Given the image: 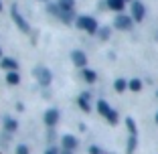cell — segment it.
<instances>
[{
  "label": "cell",
  "mask_w": 158,
  "mask_h": 154,
  "mask_svg": "<svg viewBox=\"0 0 158 154\" xmlns=\"http://www.w3.org/2000/svg\"><path fill=\"white\" fill-rule=\"evenodd\" d=\"M77 28H81V31H87V33H91V35H95L99 31V24H98V20L93 19V16H77Z\"/></svg>",
  "instance_id": "1"
},
{
  "label": "cell",
  "mask_w": 158,
  "mask_h": 154,
  "mask_svg": "<svg viewBox=\"0 0 158 154\" xmlns=\"http://www.w3.org/2000/svg\"><path fill=\"white\" fill-rule=\"evenodd\" d=\"M35 77H37V81L41 85H49L53 81V73L49 69H47V67H35Z\"/></svg>",
  "instance_id": "2"
},
{
  "label": "cell",
  "mask_w": 158,
  "mask_h": 154,
  "mask_svg": "<svg viewBox=\"0 0 158 154\" xmlns=\"http://www.w3.org/2000/svg\"><path fill=\"white\" fill-rule=\"evenodd\" d=\"M114 27H118L120 31H130L134 27V19L128 16V14H118L116 20H114Z\"/></svg>",
  "instance_id": "3"
},
{
  "label": "cell",
  "mask_w": 158,
  "mask_h": 154,
  "mask_svg": "<svg viewBox=\"0 0 158 154\" xmlns=\"http://www.w3.org/2000/svg\"><path fill=\"white\" fill-rule=\"evenodd\" d=\"M144 16H146L144 4H142L140 0H134V2H132V19H134V23H142Z\"/></svg>",
  "instance_id": "4"
},
{
  "label": "cell",
  "mask_w": 158,
  "mask_h": 154,
  "mask_svg": "<svg viewBox=\"0 0 158 154\" xmlns=\"http://www.w3.org/2000/svg\"><path fill=\"white\" fill-rule=\"evenodd\" d=\"M10 12H12V19H14V23L19 24L20 31H23V33H28V31H31V27H28V23L23 19V16H20L19 8H16V6H12V10H10Z\"/></svg>",
  "instance_id": "5"
},
{
  "label": "cell",
  "mask_w": 158,
  "mask_h": 154,
  "mask_svg": "<svg viewBox=\"0 0 158 154\" xmlns=\"http://www.w3.org/2000/svg\"><path fill=\"white\" fill-rule=\"evenodd\" d=\"M71 59H73V63L77 67H81V69H85V65H87V55H85L83 51H73L71 53Z\"/></svg>",
  "instance_id": "6"
},
{
  "label": "cell",
  "mask_w": 158,
  "mask_h": 154,
  "mask_svg": "<svg viewBox=\"0 0 158 154\" xmlns=\"http://www.w3.org/2000/svg\"><path fill=\"white\" fill-rule=\"evenodd\" d=\"M59 122V112H57L55 107H51V110H47V114H45V124L49 128H53Z\"/></svg>",
  "instance_id": "7"
},
{
  "label": "cell",
  "mask_w": 158,
  "mask_h": 154,
  "mask_svg": "<svg viewBox=\"0 0 158 154\" xmlns=\"http://www.w3.org/2000/svg\"><path fill=\"white\" fill-rule=\"evenodd\" d=\"M0 67H2V69H6V71H16V69H19V61L6 57V59L0 61Z\"/></svg>",
  "instance_id": "8"
},
{
  "label": "cell",
  "mask_w": 158,
  "mask_h": 154,
  "mask_svg": "<svg viewBox=\"0 0 158 154\" xmlns=\"http://www.w3.org/2000/svg\"><path fill=\"white\" fill-rule=\"evenodd\" d=\"M63 148L65 150H69V152H73L75 148H77V138L75 136H63Z\"/></svg>",
  "instance_id": "9"
},
{
  "label": "cell",
  "mask_w": 158,
  "mask_h": 154,
  "mask_svg": "<svg viewBox=\"0 0 158 154\" xmlns=\"http://www.w3.org/2000/svg\"><path fill=\"white\" fill-rule=\"evenodd\" d=\"M124 6H126V0H107V8H110V10H116L118 14H122Z\"/></svg>",
  "instance_id": "10"
},
{
  "label": "cell",
  "mask_w": 158,
  "mask_h": 154,
  "mask_svg": "<svg viewBox=\"0 0 158 154\" xmlns=\"http://www.w3.org/2000/svg\"><path fill=\"white\" fill-rule=\"evenodd\" d=\"M89 95H91V94H89V91H85V94H81V95H79V99H77V102H79V107H81L83 112H89V110H91V107H89Z\"/></svg>",
  "instance_id": "11"
},
{
  "label": "cell",
  "mask_w": 158,
  "mask_h": 154,
  "mask_svg": "<svg viewBox=\"0 0 158 154\" xmlns=\"http://www.w3.org/2000/svg\"><path fill=\"white\" fill-rule=\"evenodd\" d=\"M98 112L102 114L103 118H107L110 114H112V107L107 106V102H103V99H99V102H98Z\"/></svg>",
  "instance_id": "12"
},
{
  "label": "cell",
  "mask_w": 158,
  "mask_h": 154,
  "mask_svg": "<svg viewBox=\"0 0 158 154\" xmlns=\"http://www.w3.org/2000/svg\"><path fill=\"white\" fill-rule=\"evenodd\" d=\"M6 81H8L10 85H19V83H20L19 71H8V75H6Z\"/></svg>",
  "instance_id": "13"
},
{
  "label": "cell",
  "mask_w": 158,
  "mask_h": 154,
  "mask_svg": "<svg viewBox=\"0 0 158 154\" xmlns=\"http://www.w3.org/2000/svg\"><path fill=\"white\" fill-rule=\"evenodd\" d=\"M83 79L87 81V83H95V79H98V73L95 71H91V69H83Z\"/></svg>",
  "instance_id": "14"
},
{
  "label": "cell",
  "mask_w": 158,
  "mask_h": 154,
  "mask_svg": "<svg viewBox=\"0 0 158 154\" xmlns=\"http://www.w3.org/2000/svg\"><path fill=\"white\" fill-rule=\"evenodd\" d=\"M57 4L61 6V10H73L75 8V0H59Z\"/></svg>",
  "instance_id": "15"
},
{
  "label": "cell",
  "mask_w": 158,
  "mask_h": 154,
  "mask_svg": "<svg viewBox=\"0 0 158 154\" xmlns=\"http://www.w3.org/2000/svg\"><path fill=\"white\" fill-rule=\"evenodd\" d=\"M61 20H63V23H71V20L75 19V12L73 10H63V12H61V16H59Z\"/></svg>",
  "instance_id": "16"
},
{
  "label": "cell",
  "mask_w": 158,
  "mask_h": 154,
  "mask_svg": "<svg viewBox=\"0 0 158 154\" xmlns=\"http://www.w3.org/2000/svg\"><path fill=\"white\" fill-rule=\"evenodd\" d=\"M114 87H116L118 94H122V91H126V87H128V81H126V79H116Z\"/></svg>",
  "instance_id": "17"
},
{
  "label": "cell",
  "mask_w": 158,
  "mask_h": 154,
  "mask_svg": "<svg viewBox=\"0 0 158 154\" xmlns=\"http://www.w3.org/2000/svg\"><path fill=\"white\" fill-rule=\"evenodd\" d=\"M128 87H130L132 91H140V89H142V81L140 79H132V81H128Z\"/></svg>",
  "instance_id": "18"
},
{
  "label": "cell",
  "mask_w": 158,
  "mask_h": 154,
  "mask_svg": "<svg viewBox=\"0 0 158 154\" xmlns=\"http://www.w3.org/2000/svg\"><path fill=\"white\" fill-rule=\"evenodd\" d=\"M136 150V134H130V140H128V154H134Z\"/></svg>",
  "instance_id": "19"
},
{
  "label": "cell",
  "mask_w": 158,
  "mask_h": 154,
  "mask_svg": "<svg viewBox=\"0 0 158 154\" xmlns=\"http://www.w3.org/2000/svg\"><path fill=\"white\" fill-rule=\"evenodd\" d=\"M98 35H99V39H103V41H106V39H110L112 31H110V27H102V28L98 31Z\"/></svg>",
  "instance_id": "20"
},
{
  "label": "cell",
  "mask_w": 158,
  "mask_h": 154,
  "mask_svg": "<svg viewBox=\"0 0 158 154\" xmlns=\"http://www.w3.org/2000/svg\"><path fill=\"white\" fill-rule=\"evenodd\" d=\"M118 120H120V116H118V112H116V110H112V114L107 116V122H110L112 126H116V124H118Z\"/></svg>",
  "instance_id": "21"
},
{
  "label": "cell",
  "mask_w": 158,
  "mask_h": 154,
  "mask_svg": "<svg viewBox=\"0 0 158 154\" xmlns=\"http://www.w3.org/2000/svg\"><path fill=\"white\" fill-rule=\"evenodd\" d=\"M49 12L55 14V16H61V12H63V10H61L59 4H49Z\"/></svg>",
  "instance_id": "22"
},
{
  "label": "cell",
  "mask_w": 158,
  "mask_h": 154,
  "mask_svg": "<svg viewBox=\"0 0 158 154\" xmlns=\"http://www.w3.org/2000/svg\"><path fill=\"white\" fill-rule=\"evenodd\" d=\"M6 130H10V132L16 130V122H14L12 118H8V120H6Z\"/></svg>",
  "instance_id": "23"
},
{
  "label": "cell",
  "mask_w": 158,
  "mask_h": 154,
  "mask_svg": "<svg viewBox=\"0 0 158 154\" xmlns=\"http://www.w3.org/2000/svg\"><path fill=\"white\" fill-rule=\"evenodd\" d=\"M16 154H28V148L24 144H20L19 148H16Z\"/></svg>",
  "instance_id": "24"
},
{
  "label": "cell",
  "mask_w": 158,
  "mask_h": 154,
  "mask_svg": "<svg viewBox=\"0 0 158 154\" xmlns=\"http://www.w3.org/2000/svg\"><path fill=\"white\" fill-rule=\"evenodd\" d=\"M89 152H91V154H103L102 150L98 148V146H91V148H89Z\"/></svg>",
  "instance_id": "25"
},
{
  "label": "cell",
  "mask_w": 158,
  "mask_h": 154,
  "mask_svg": "<svg viewBox=\"0 0 158 154\" xmlns=\"http://www.w3.org/2000/svg\"><path fill=\"white\" fill-rule=\"evenodd\" d=\"M45 154H59V150H57V148H49Z\"/></svg>",
  "instance_id": "26"
},
{
  "label": "cell",
  "mask_w": 158,
  "mask_h": 154,
  "mask_svg": "<svg viewBox=\"0 0 158 154\" xmlns=\"http://www.w3.org/2000/svg\"><path fill=\"white\" fill-rule=\"evenodd\" d=\"M63 154H71V152H69V150H65V152H63Z\"/></svg>",
  "instance_id": "27"
},
{
  "label": "cell",
  "mask_w": 158,
  "mask_h": 154,
  "mask_svg": "<svg viewBox=\"0 0 158 154\" xmlns=\"http://www.w3.org/2000/svg\"><path fill=\"white\" fill-rule=\"evenodd\" d=\"M156 124H158V114H156Z\"/></svg>",
  "instance_id": "28"
},
{
  "label": "cell",
  "mask_w": 158,
  "mask_h": 154,
  "mask_svg": "<svg viewBox=\"0 0 158 154\" xmlns=\"http://www.w3.org/2000/svg\"><path fill=\"white\" fill-rule=\"evenodd\" d=\"M126 2H134V0H126Z\"/></svg>",
  "instance_id": "29"
},
{
  "label": "cell",
  "mask_w": 158,
  "mask_h": 154,
  "mask_svg": "<svg viewBox=\"0 0 158 154\" xmlns=\"http://www.w3.org/2000/svg\"><path fill=\"white\" fill-rule=\"evenodd\" d=\"M0 10H2V2H0Z\"/></svg>",
  "instance_id": "30"
},
{
  "label": "cell",
  "mask_w": 158,
  "mask_h": 154,
  "mask_svg": "<svg viewBox=\"0 0 158 154\" xmlns=\"http://www.w3.org/2000/svg\"><path fill=\"white\" fill-rule=\"evenodd\" d=\"M41 2H47V0H41Z\"/></svg>",
  "instance_id": "31"
},
{
  "label": "cell",
  "mask_w": 158,
  "mask_h": 154,
  "mask_svg": "<svg viewBox=\"0 0 158 154\" xmlns=\"http://www.w3.org/2000/svg\"><path fill=\"white\" fill-rule=\"evenodd\" d=\"M0 55H2V51H0Z\"/></svg>",
  "instance_id": "32"
}]
</instances>
